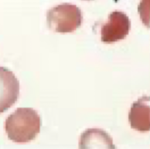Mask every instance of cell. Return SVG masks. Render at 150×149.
Instances as JSON below:
<instances>
[{"mask_svg": "<svg viewBox=\"0 0 150 149\" xmlns=\"http://www.w3.org/2000/svg\"><path fill=\"white\" fill-rule=\"evenodd\" d=\"M128 120L131 128L135 130L150 131V96H142L132 104Z\"/></svg>", "mask_w": 150, "mask_h": 149, "instance_id": "obj_5", "label": "cell"}, {"mask_svg": "<svg viewBox=\"0 0 150 149\" xmlns=\"http://www.w3.org/2000/svg\"><path fill=\"white\" fill-rule=\"evenodd\" d=\"M46 21L48 27L54 32H72L81 26L83 15L76 5L63 3L47 11Z\"/></svg>", "mask_w": 150, "mask_h": 149, "instance_id": "obj_2", "label": "cell"}, {"mask_svg": "<svg viewBox=\"0 0 150 149\" xmlns=\"http://www.w3.org/2000/svg\"><path fill=\"white\" fill-rule=\"evenodd\" d=\"M83 1H91V0H83Z\"/></svg>", "mask_w": 150, "mask_h": 149, "instance_id": "obj_8", "label": "cell"}, {"mask_svg": "<svg viewBox=\"0 0 150 149\" xmlns=\"http://www.w3.org/2000/svg\"><path fill=\"white\" fill-rule=\"evenodd\" d=\"M111 142L112 141L108 134L102 138H95L86 130L81 135L79 146L81 148H103V145L114 148V145H112Z\"/></svg>", "mask_w": 150, "mask_h": 149, "instance_id": "obj_6", "label": "cell"}, {"mask_svg": "<svg viewBox=\"0 0 150 149\" xmlns=\"http://www.w3.org/2000/svg\"><path fill=\"white\" fill-rule=\"evenodd\" d=\"M42 125L40 117L32 108H18L5 120V130L8 138L24 143L34 140Z\"/></svg>", "mask_w": 150, "mask_h": 149, "instance_id": "obj_1", "label": "cell"}, {"mask_svg": "<svg viewBox=\"0 0 150 149\" xmlns=\"http://www.w3.org/2000/svg\"><path fill=\"white\" fill-rule=\"evenodd\" d=\"M19 81L9 69L0 67V114L8 110L19 97Z\"/></svg>", "mask_w": 150, "mask_h": 149, "instance_id": "obj_4", "label": "cell"}, {"mask_svg": "<svg viewBox=\"0 0 150 149\" xmlns=\"http://www.w3.org/2000/svg\"><path fill=\"white\" fill-rule=\"evenodd\" d=\"M131 22L128 16L121 11L111 12L108 21L101 29V40L102 42L110 44L123 39L129 32Z\"/></svg>", "mask_w": 150, "mask_h": 149, "instance_id": "obj_3", "label": "cell"}, {"mask_svg": "<svg viewBox=\"0 0 150 149\" xmlns=\"http://www.w3.org/2000/svg\"><path fill=\"white\" fill-rule=\"evenodd\" d=\"M138 12L144 25L150 28V0H141L138 6Z\"/></svg>", "mask_w": 150, "mask_h": 149, "instance_id": "obj_7", "label": "cell"}]
</instances>
